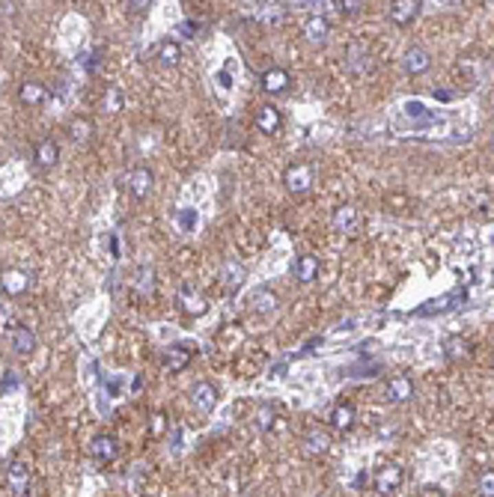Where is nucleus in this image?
<instances>
[{
    "mask_svg": "<svg viewBox=\"0 0 494 497\" xmlns=\"http://www.w3.org/2000/svg\"><path fill=\"white\" fill-rule=\"evenodd\" d=\"M146 3H149V0H128V9H131V12H143Z\"/></svg>",
    "mask_w": 494,
    "mask_h": 497,
    "instance_id": "e433bc0d",
    "label": "nucleus"
},
{
    "mask_svg": "<svg viewBox=\"0 0 494 497\" xmlns=\"http://www.w3.org/2000/svg\"><path fill=\"white\" fill-rule=\"evenodd\" d=\"M334 230L339 232H355L357 230V209L355 206H339L334 212Z\"/></svg>",
    "mask_w": 494,
    "mask_h": 497,
    "instance_id": "6ab92c4d",
    "label": "nucleus"
},
{
    "mask_svg": "<svg viewBox=\"0 0 494 497\" xmlns=\"http://www.w3.org/2000/svg\"><path fill=\"white\" fill-rule=\"evenodd\" d=\"M417 15H420V0H393L390 3V21L399 27L414 24Z\"/></svg>",
    "mask_w": 494,
    "mask_h": 497,
    "instance_id": "39448f33",
    "label": "nucleus"
},
{
    "mask_svg": "<svg viewBox=\"0 0 494 497\" xmlns=\"http://www.w3.org/2000/svg\"><path fill=\"white\" fill-rule=\"evenodd\" d=\"M9 489H12V494H27V485H30V471L21 465V462H12L9 465Z\"/></svg>",
    "mask_w": 494,
    "mask_h": 497,
    "instance_id": "dca6fc26",
    "label": "nucleus"
},
{
    "mask_svg": "<svg viewBox=\"0 0 494 497\" xmlns=\"http://www.w3.org/2000/svg\"><path fill=\"white\" fill-rule=\"evenodd\" d=\"M420 494H438V497H444L447 492L441 489V485H423V492H420Z\"/></svg>",
    "mask_w": 494,
    "mask_h": 497,
    "instance_id": "4c0bfd02",
    "label": "nucleus"
},
{
    "mask_svg": "<svg viewBox=\"0 0 494 497\" xmlns=\"http://www.w3.org/2000/svg\"><path fill=\"white\" fill-rule=\"evenodd\" d=\"M12 342H15L18 355H30L36 349V337H33L30 328H12Z\"/></svg>",
    "mask_w": 494,
    "mask_h": 497,
    "instance_id": "b1692460",
    "label": "nucleus"
},
{
    "mask_svg": "<svg viewBox=\"0 0 494 497\" xmlns=\"http://www.w3.org/2000/svg\"><path fill=\"white\" fill-rule=\"evenodd\" d=\"M250 307L259 313V316H268V313H274L277 310V295L274 292H268V289H256L254 292V301H250Z\"/></svg>",
    "mask_w": 494,
    "mask_h": 497,
    "instance_id": "412c9836",
    "label": "nucleus"
},
{
    "mask_svg": "<svg viewBox=\"0 0 494 497\" xmlns=\"http://www.w3.org/2000/svg\"><path fill=\"white\" fill-rule=\"evenodd\" d=\"M176 227L182 232H191L197 227V212L194 209H179L176 212Z\"/></svg>",
    "mask_w": 494,
    "mask_h": 497,
    "instance_id": "c85d7f7f",
    "label": "nucleus"
},
{
    "mask_svg": "<svg viewBox=\"0 0 494 497\" xmlns=\"http://www.w3.org/2000/svg\"><path fill=\"white\" fill-rule=\"evenodd\" d=\"M245 277H247V271L241 262L236 259H229V262H223V271H221V280H223V292L227 295H236L241 283H245Z\"/></svg>",
    "mask_w": 494,
    "mask_h": 497,
    "instance_id": "423d86ee",
    "label": "nucleus"
},
{
    "mask_svg": "<svg viewBox=\"0 0 494 497\" xmlns=\"http://www.w3.org/2000/svg\"><path fill=\"white\" fill-rule=\"evenodd\" d=\"M348 69H352L355 75H370L375 69V60H372V54L366 51V45H361V42L348 45Z\"/></svg>",
    "mask_w": 494,
    "mask_h": 497,
    "instance_id": "20e7f679",
    "label": "nucleus"
},
{
    "mask_svg": "<svg viewBox=\"0 0 494 497\" xmlns=\"http://www.w3.org/2000/svg\"><path fill=\"white\" fill-rule=\"evenodd\" d=\"M152 286H155V274H152V268L143 265V268L137 271V289H140V295H149Z\"/></svg>",
    "mask_w": 494,
    "mask_h": 497,
    "instance_id": "c756f323",
    "label": "nucleus"
},
{
    "mask_svg": "<svg viewBox=\"0 0 494 497\" xmlns=\"http://www.w3.org/2000/svg\"><path fill=\"white\" fill-rule=\"evenodd\" d=\"M89 131H93V125H89L87 120H75V122H71V137H75V140H87Z\"/></svg>",
    "mask_w": 494,
    "mask_h": 497,
    "instance_id": "7c9ffc66",
    "label": "nucleus"
},
{
    "mask_svg": "<svg viewBox=\"0 0 494 497\" xmlns=\"http://www.w3.org/2000/svg\"><path fill=\"white\" fill-rule=\"evenodd\" d=\"M304 444H307V453H313V456H319V453H325V450L330 447V435L325 429H310L307 432V438H304Z\"/></svg>",
    "mask_w": 494,
    "mask_h": 497,
    "instance_id": "aec40b11",
    "label": "nucleus"
},
{
    "mask_svg": "<svg viewBox=\"0 0 494 497\" xmlns=\"http://www.w3.org/2000/svg\"><path fill=\"white\" fill-rule=\"evenodd\" d=\"M480 492L489 494V497H494V471H486V474L480 476Z\"/></svg>",
    "mask_w": 494,
    "mask_h": 497,
    "instance_id": "473e14b6",
    "label": "nucleus"
},
{
    "mask_svg": "<svg viewBox=\"0 0 494 497\" xmlns=\"http://www.w3.org/2000/svg\"><path fill=\"white\" fill-rule=\"evenodd\" d=\"M0 289L9 295V298H15V295H24L27 289H30V277L24 274V271H15V268H9L0 274Z\"/></svg>",
    "mask_w": 494,
    "mask_h": 497,
    "instance_id": "0eeeda50",
    "label": "nucleus"
},
{
    "mask_svg": "<svg viewBox=\"0 0 494 497\" xmlns=\"http://www.w3.org/2000/svg\"><path fill=\"white\" fill-rule=\"evenodd\" d=\"M289 71L286 69H268L265 75H262V89H268V93H286V87H289Z\"/></svg>",
    "mask_w": 494,
    "mask_h": 497,
    "instance_id": "f3484780",
    "label": "nucleus"
},
{
    "mask_svg": "<svg viewBox=\"0 0 494 497\" xmlns=\"http://www.w3.org/2000/svg\"><path fill=\"white\" fill-rule=\"evenodd\" d=\"M194 405L200 408L203 414H212L214 405H218V390H214V384L209 382H200L194 387Z\"/></svg>",
    "mask_w": 494,
    "mask_h": 497,
    "instance_id": "9d476101",
    "label": "nucleus"
},
{
    "mask_svg": "<svg viewBox=\"0 0 494 497\" xmlns=\"http://www.w3.org/2000/svg\"><path fill=\"white\" fill-rule=\"evenodd\" d=\"M57 155H60L57 143H54V140H42L39 149H36V164H39V167H54V164H57Z\"/></svg>",
    "mask_w": 494,
    "mask_h": 497,
    "instance_id": "393cba45",
    "label": "nucleus"
},
{
    "mask_svg": "<svg viewBox=\"0 0 494 497\" xmlns=\"http://www.w3.org/2000/svg\"><path fill=\"white\" fill-rule=\"evenodd\" d=\"M328 33H330V24H328V18L322 12H313L307 18V24H304V36H307L313 45H322L328 39Z\"/></svg>",
    "mask_w": 494,
    "mask_h": 497,
    "instance_id": "6e6552de",
    "label": "nucleus"
},
{
    "mask_svg": "<svg viewBox=\"0 0 494 497\" xmlns=\"http://www.w3.org/2000/svg\"><path fill=\"white\" fill-rule=\"evenodd\" d=\"M286 188L292 194H307L313 188V170L307 164H292L286 170Z\"/></svg>",
    "mask_w": 494,
    "mask_h": 497,
    "instance_id": "f03ea898",
    "label": "nucleus"
},
{
    "mask_svg": "<svg viewBox=\"0 0 494 497\" xmlns=\"http://www.w3.org/2000/svg\"><path fill=\"white\" fill-rule=\"evenodd\" d=\"M292 274L301 280V283H310V280L319 277V259L313 256V253H301L298 259H295L292 265Z\"/></svg>",
    "mask_w": 494,
    "mask_h": 497,
    "instance_id": "1a4fd4ad",
    "label": "nucleus"
},
{
    "mask_svg": "<svg viewBox=\"0 0 494 497\" xmlns=\"http://www.w3.org/2000/svg\"><path fill=\"white\" fill-rule=\"evenodd\" d=\"M402 69L408 71V75H426L429 69H432V57H429V51L423 48H408L402 54Z\"/></svg>",
    "mask_w": 494,
    "mask_h": 497,
    "instance_id": "7ed1b4c3",
    "label": "nucleus"
},
{
    "mask_svg": "<svg viewBox=\"0 0 494 497\" xmlns=\"http://www.w3.org/2000/svg\"><path fill=\"white\" fill-rule=\"evenodd\" d=\"M402 480H405V474H402L399 465H384V467H379V474H375V492L393 494V492H399Z\"/></svg>",
    "mask_w": 494,
    "mask_h": 497,
    "instance_id": "f257e3e1",
    "label": "nucleus"
},
{
    "mask_svg": "<svg viewBox=\"0 0 494 497\" xmlns=\"http://www.w3.org/2000/svg\"><path fill=\"white\" fill-rule=\"evenodd\" d=\"M188 364H191V351H188L185 346L167 349V355H164V369L167 373H179V369H185Z\"/></svg>",
    "mask_w": 494,
    "mask_h": 497,
    "instance_id": "a211bd4d",
    "label": "nucleus"
},
{
    "mask_svg": "<svg viewBox=\"0 0 494 497\" xmlns=\"http://www.w3.org/2000/svg\"><path fill=\"white\" fill-rule=\"evenodd\" d=\"M464 292H450V295H441V298H435V301H429V304H423V307H417V316H438V313H450L456 304V298H462Z\"/></svg>",
    "mask_w": 494,
    "mask_h": 497,
    "instance_id": "9b49d317",
    "label": "nucleus"
},
{
    "mask_svg": "<svg viewBox=\"0 0 494 497\" xmlns=\"http://www.w3.org/2000/svg\"><path fill=\"white\" fill-rule=\"evenodd\" d=\"M447 357H450V360H464V357H471V342L462 340V337L447 340Z\"/></svg>",
    "mask_w": 494,
    "mask_h": 497,
    "instance_id": "bb28decb",
    "label": "nucleus"
},
{
    "mask_svg": "<svg viewBox=\"0 0 494 497\" xmlns=\"http://www.w3.org/2000/svg\"><path fill=\"white\" fill-rule=\"evenodd\" d=\"M182 310H185V313H191V316H200V313L205 310L203 298H200V295H194V289H191V286H182Z\"/></svg>",
    "mask_w": 494,
    "mask_h": 497,
    "instance_id": "a878e982",
    "label": "nucleus"
},
{
    "mask_svg": "<svg viewBox=\"0 0 494 497\" xmlns=\"http://www.w3.org/2000/svg\"><path fill=\"white\" fill-rule=\"evenodd\" d=\"M179 33H182V36H197V24H194V21H185L182 27H179Z\"/></svg>",
    "mask_w": 494,
    "mask_h": 497,
    "instance_id": "c9c22d12",
    "label": "nucleus"
},
{
    "mask_svg": "<svg viewBox=\"0 0 494 497\" xmlns=\"http://www.w3.org/2000/svg\"><path fill=\"white\" fill-rule=\"evenodd\" d=\"M128 191L137 197V200H143V197L152 191V170H146V167L131 170V176H128Z\"/></svg>",
    "mask_w": 494,
    "mask_h": 497,
    "instance_id": "4468645a",
    "label": "nucleus"
},
{
    "mask_svg": "<svg viewBox=\"0 0 494 497\" xmlns=\"http://www.w3.org/2000/svg\"><path fill=\"white\" fill-rule=\"evenodd\" d=\"M256 420H259V429H268L271 426V420H274V411L268 408V405H262V408L256 411Z\"/></svg>",
    "mask_w": 494,
    "mask_h": 497,
    "instance_id": "72a5a7b5",
    "label": "nucleus"
},
{
    "mask_svg": "<svg viewBox=\"0 0 494 497\" xmlns=\"http://www.w3.org/2000/svg\"><path fill=\"white\" fill-rule=\"evenodd\" d=\"M45 96H48V93H45L42 84H24L21 87V102L24 104H42Z\"/></svg>",
    "mask_w": 494,
    "mask_h": 497,
    "instance_id": "cd10ccee",
    "label": "nucleus"
},
{
    "mask_svg": "<svg viewBox=\"0 0 494 497\" xmlns=\"http://www.w3.org/2000/svg\"><path fill=\"white\" fill-rule=\"evenodd\" d=\"M337 9L343 15H357L363 9V0H337Z\"/></svg>",
    "mask_w": 494,
    "mask_h": 497,
    "instance_id": "2f4dec72",
    "label": "nucleus"
},
{
    "mask_svg": "<svg viewBox=\"0 0 494 497\" xmlns=\"http://www.w3.org/2000/svg\"><path fill=\"white\" fill-rule=\"evenodd\" d=\"M280 125H283V116L277 107H259V113H256V129L262 131V134H277L280 131Z\"/></svg>",
    "mask_w": 494,
    "mask_h": 497,
    "instance_id": "f8f14e48",
    "label": "nucleus"
},
{
    "mask_svg": "<svg viewBox=\"0 0 494 497\" xmlns=\"http://www.w3.org/2000/svg\"><path fill=\"white\" fill-rule=\"evenodd\" d=\"M93 456L98 459V462H113V459L120 456V444H116V438L98 435V438L93 441Z\"/></svg>",
    "mask_w": 494,
    "mask_h": 497,
    "instance_id": "2eb2a0df",
    "label": "nucleus"
},
{
    "mask_svg": "<svg viewBox=\"0 0 494 497\" xmlns=\"http://www.w3.org/2000/svg\"><path fill=\"white\" fill-rule=\"evenodd\" d=\"M179 60H182V48H179L176 39H164L158 45V63L161 66H176Z\"/></svg>",
    "mask_w": 494,
    "mask_h": 497,
    "instance_id": "4be33fe9",
    "label": "nucleus"
},
{
    "mask_svg": "<svg viewBox=\"0 0 494 497\" xmlns=\"http://www.w3.org/2000/svg\"><path fill=\"white\" fill-rule=\"evenodd\" d=\"M411 396H414V382H411L408 375L390 378V384H388V399L390 402H408Z\"/></svg>",
    "mask_w": 494,
    "mask_h": 497,
    "instance_id": "ddd939ff",
    "label": "nucleus"
},
{
    "mask_svg": "<svg viewBox=\"0 0 494 497\" xmlns=\"http://www.w3.org/2000/svg\"><path fill=\"white\" fill-rule=\"evenodd\" d=\"M218 84L223 89H232V75H229V71H218Z\"/></svg>",
    "mask_w": 494,
    "mask_h": 497,
    "instance_id": "f704fd0d",
    "label": "nucleus"
},
{
    "mask_svg": "<svg viewBox=\"0 0 494 497\" xmlns=\"http://www.w3.org/2000/svg\"><path fill=\"white\" fill-rule=\"evenodd\" d=\"M491 149H494V134H491Z\"/></svg>",
    "mask_w": 494,
    "mask_h": 497,
    "instance_id": "58836bf2",
    "label": "nucleus"
},
{
    "mask_svg": "<svg viewBox=\"0 0 494 497\" xmlns=\"http://www.w3.org/2000/svg\"><path fill=\"white\" fill-rule=\"evenodd\" d=\"M330 423H334L337 429H348L355 423V405L352 402H343V405H337L334 411H330Z\"/></svg>",
    "mask_w": 494,
    "mask_h": 497,
    "instance_id": "5701e85b",
    "label": "nucleus"
}]
</instances>
